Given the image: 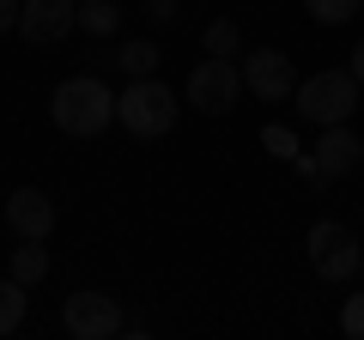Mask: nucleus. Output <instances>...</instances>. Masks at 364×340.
<instances>
[{"label": "nucleus", "instance_id": "f257e3e1", "mask_svg": "<svg viewBox=\"0 0 364 340\" xmlns=\"http://www.w3.org/2000/svg\"><path fill=\"white\" fill-rule=\"evenodd\" d=\"M49 122L67 134V140H91V134H104L109 122H116V92H109L97 73H73V79L55 85Z\"/></svg>", "mask_w": 364, "mask_h": 340}, {"label": "nucleus", "instance_id": "f03ea898", "mask_svg": "<svg viewBox=\"0 0 364 340\" xmlns=\"http://www.w3.org/2000/svg\"><path fill=\"white\" fill-rule=\"evenodd\" d=\"M176 110H182V97L170 92L158 73L128 79V92L116 97V122L134 134V140H164V134L176 128Z\"/></svg>", "mask_w": 364, "mask_h": 340}, {"label": "nucleus", "instance_id": "7ed1b4c3", "mask_svg": "<svg viewBox=\"0 0 364 340\" xmlns=\"http://www.w3.org/2000/svg\"><path fill=\"white\" fill-rule=\"evenodd\" d=\"M358 79H352V67H322V73L298 79V92H291V104H298L304 122H316V128H334V122H352V110H358Z\"/></svg>", "mask_w": 364, "mask_h": 340}, {"label": "nucleus", "instance_id": "20e7f679", "mask_svg": "<svg viewBox=\"0 0 364 340\" xmlns=\"http://www.w3.org/2000/svg\"><path fill=\"white\" fill-rule=\"evenodd\" d=\"M304 249H310L316 280H328V286H346V280H358L364 249H358V237H352L340 219H316L310 237H304Z\"/></svg>", "mask_w": 364, "mask_h": 340}, {"label": "nucleus", "instance_id": "39448f33", "mask_svg": "<svg viewBox=\"0 0 364 340\" xmlns=\"http://www.w3.org/2000/svg\"><path fill=\"white\" fill-rule=\"evenodd\" d=\"M237 97H243V67L225 61V55H207V61L188 73V104L200 116H231Z\"/></svg>", "mask_w": 364, "mask_h": 340}, {"label": "nucleus", "instance_id": "423d86ee", "mask_svg": "<svg viewBox=\"0 0 364 340\" xmlns=\"http://www.w3.org/2000/svg\"><path fill=\"white\" fill-rule=\"evenodd\" d=\"M61 328L73 340H109L128 328V316H122V304L109 298V292H73V298L61 304Z\"/></svg>", "mask_w": 364, "mask_h": 340}, {"label": "nucleus", "instance_id": "0eeeda50", "mask_svg": "<svg viewBox=\"0 0 364 340\" xmlns=\"http://www.w3.org/2000/svg\"><path fill=\"white\" fill-rule=\"evenodd\" d=\"M243 92H255L261 104H291V92H298L291 55H279V49H255V55H243Z\"/></svg>", "mask_w": 364, "mask_h": 340}, {"label": "nucleus", "instance_id": "6e6552de", "mask_svg": "<svg viewBox=\"0 0 364 340\" xmlns=\"http://www.w3.org/2000/svg\"><path fill=\"white\" fill-rule=\"evenodd\" d=\"M79 31V0H25L18 6V37L25 43H61Z\"/></svg>", "mask_w": 364, "mask_h": 340}, {"label": "nucleus", "instance_id": "1a4fd4ad", "mask_svg": "<svg viewBox=\"0 0 364 340\" xmlns=\"http://www.w3.org/2000/svg\"><path fill=\"white\" fill-rule=\"evenodd\" d=\"M358 134L346 128V122H334V128H322V146L310 152L316 164V183H334V176H346V170H358Z\"/></svg>", "mask_w": 364, "mask_h": 340}, {"label": "nucleus", "instance_id": "9d476101", "mask_svg": "<svg viewBox=\"0 0 364 340\" xmlns=\"http://www.w3.org/2000/svg\"><path fill=\"white\" fill-rule=\"evenodd\" d=\"M6 225H13L18 237H43V243H49V231H55V201L43 195V188H13V201H6Z\"/></svg>", "mask_w": 364, "mask_h": 340}, {"label": "nucleus", "instance_id": "9b49d317", "mask_svg": "<svg viewBox=\"0 0 364 340\" xmlns=\"http://www.w3.org/2000/svg\"><path fill=\"white\" fill-rule=\"evenodd\" d=\"M158 61H164V49H158L152 37H128V43H116V49H109V67H116V73H128V79L158 73Z\"/></svg>", "mask_w": 364, "mask_h": 340}, {"label": "nucleus", "instance_id": "f8f14e48", "mask_svg": "<svg viewBox=\"0 0 364 340\" xmlns=\"http://www.w3.org/2000/svg\"><path fill=\"white\" fill-rule=\"evenodd\" d=\"M13 280H18V286H43V280H49V249H43V237H18Z\"/></svg>", "mask_w": 364, "mask_h": 340}, {"label": "nucleus", "instance_id": "ddd939ff", "mask_svg": "<svg viewBox=\"0 0 364 340\" xmlns=\"http://www.w3.org/2000/svg\"><path fill=\"white\" fill-rule=\"evenodd\" d=\"M79 25H85V37H116L122 31V6L116 0H79Z\"/></svg>", "mask_w": 364, "mask_h": 340}, {"label": "nucleus", "instance_id": "4468645a", "mask_svg": "<svg viewBox=\"0 0 364 340\" xmlns=\"http://www.w3.org/2000/svg\"><path fill=\"white\" fill-rule=\"evenodd\" d=\"M25 292H31V286H18L13 274L0 280V334H18V328H25V310H31Z\"/></svg>", "mask_w": 364, "mask_h": 340}, {"label": "nucleus", "instance_id": "2eb2a0df", "mask_svg": "<svg viewBox=\"0 0 364 340\" xmlns=\"http://www.w3.org/2000/svg\"><path fill=\"white\" fill-rule=\"evenodd\" d=\"M200 49H207V55H225V61L243 55V31H237V18H213V25L200 31Z\"/></svg>", "mask_w": 364, "mask_h": 340}, {"label": "nucleus", "instance_id": "dca6fc26", "mask_svg": "<svg viewBox=\"0 0 364 340\" xmlns=\"http://www.w3.org/2000/svg\"><path fill=\"white\" fill-rule=\"evenodd\" d=\"M358 6H364V0H304V13H310L316 25H346Z\"/></svg>", "mask_w": 364, "mask_h": 340}, {"label": "nucleus", "instance_id": "f3484780", "mask_svg": "<svg viewBox=\"0 0 364 340\" xmlns=\"http://www.w3.org/2000/svg\"><path fill=\"white\" fill-rule=\"evenodd\" d=\"M261 146H267L273 158H286V164L298 158V134H291V128H279V122H273V128H261Z\"/></svg>", "mask_w": 364, "mask_h": 340}, {"label": "nucleus", "instance_id": "a211bd4d", "mask_svg": "<svg viewBox=\"0 0 364 340\" xmlns=\"http://www.w3.org/2000/svg\"><path fill=\"white\" fill-rule=\"evenodd\" d=\"M340 334H352V340H364V292H352V298L340 304Z\"/></svg>", "mask_w": 364, "mask_h": 340}, {"label": "nucleus", "instance_id": "6ab92c4d", "mask_svg": "<svg viewBox=\"0 0 364 340\" xmlns=\"http://www.w3.org/2000/svg\"><path fill=\"white\" fill-rule=\"evenodd\" d=\"M140 13H146V25H170L176 18V0H140Z\"/></svg>", "mask_w": 364, "mask_h": 340}, {"label": "nucleus", "instance_id": "aec40b11", "mask_svg": "<svg viewBox=\"0 0 364 340\" xmlns=\"http://www.w3.org/2000/svg\"><path fill=\"white\" fill-rule=\"evenodd\" d=\"M18 6L25 0H0V31H18Z\"/></svg>", "mask_w": 364, "mask_h": 340}, {"label": "nucleus", "instance_id": "412c9836", "mask_svg": "<svg viewBox=\"0 0 364 340\" xmlns=\"http://www.w3.org/2000/svg\"><path fill=\"white\" fill-rule=\"evenodd\" d=\"M352 79L364 85V37H358V49H352Z\"/></svg>", "mask_w": 364, "mask_h": 340}, {"label": "nucleus", "instance_id": "4be33fe9", "mask_svg": "<svg viewBox=\"0 0 364 340\" xmlns=\"http://www.w3.org/2000/svg\"><path fill=\"white\" fill-rule=\"evenodd\" d=\"M358 170H364V146H358Z\"/></svg>", "mask_w": 364, "mask_h": 340}, {"label": "nucleus", "instance_id": "5701e85b", "mask_svg": "<svg viewBox=\"0 0 364 340\" xmlns=\"http://www.w3.org/2000/svg\"><path fill=\"white\" fill-rule=\"evenodd\" d=\"M358 274H364V262H358Z\"/></svg>", "mask_w": 364, "mask_h": 340}]
</instances>
